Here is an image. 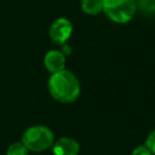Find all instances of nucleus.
<instances>
[{"label": "nucleus", "mask_w": 155, "mask_h": 155, "mask_svg": "<svg viewBox=\"0 0 155 155\" xmlns=\"http://www.w3.org/2000/svg\"><path fill=\"white\" fill-rule=\"evenodd\" d=\"M47 86L52 98L61 103H71L76 101L80 94V82L78 78L67 69L52 74Z\"/></svg>", "instance_id": "1"}, {"label": "nucleus", "mask_w": 155, "mask_h": 155, "mask_svg": "<svg viewBox=\"0 0 155 155\" xmlns=\"http://www.w3.org/2000/svg\"><path fill=\"white\" fill-rule=\"evenodd\" d=\"M22 143L30 151H44L53 145L54 136L48 127L36 125L25 130L22 136Z\"/></svg>", "instance_id": "2"}, {"label": "nucleus", "mask_w": 155, "mask_h": 155, "mask_svg": "<svg viewBox=\"0 0 155 155\" xmlns=\"http://www.w3.org/2000/svg\"><path fill=\"white\" fill-rule=\"evenodd\" d=\"M136 10V0H103L104 13L109 19L119 24L130 22L134 16Z\"/></svg>", "instance_id": "3"}, {"label": "nucleus", "mask_w": 155, "mask_h": 155, "mask_svg": "<svg viewBox=\"0 0 155 155\" xmlns=\"http://www.w3.org/2000/svg\"><path fill=\"white\" fill-rule=\"evenodd\" d=\"M73 33V25L71 22L68 18L59 17L57 18L48 29L50 39L56 45H63L71 35Z\"/></svg>", "instance_id": "4"}, {"label": "nucleus", "mask_w": 155, "mask_h": 155, "mask_svg": "<svg viewBox=\"0 0 155 155\" xmlns=\"http://www.w3.org/2000/svg\"><path fill=\"white\" fill-rule=\"evenodd\" d=\"M53 155H78L80 151L79 143L70 137H61L52 145Z\"/></svg>", "instance_id": "5"}, {"label": "nucleus", "mask_w": 155, "mask_h": 155, "mask_svg": "<svg viewBox=\"0 0 155 155\" xmlns=\"http://www.w3.org/2000/svg\"><path fill=\"white\" fill-rule=\"evenodd\" d=\"M44 64H45L46 69L50 73L54 74V73H58L61 70H64V68H65V57L61 51L52 50V51H48L45 54Z\"/></svg>", "instance_id": "6"}, {"label": "nucleus", "mask_w": 155, "mask_h": 155, "mask_svg": "<svg viewBox=\"0 0 155 155\" xmlns=\"http://www.w3.org/2000/svg\"><path fill=\"white\" fill-rule=\"evenodd\" d=\"M81 8L87 15H98L103 11V0H81Z\"/></svg>", "instance_id": "7"}, {"label": "nucleus", "mask_w": 155, "mask_h": 155, "mask_svg": "<svg viewBox=\"0 0 155 155\" xmlns=\"http://www.w3.org/2000/svg\"><path fill=\"white\" fill-rule=\"evenodd\" d=\"M28 151L29 150L22 142H15L7 148L6 155H28Z\"/></svg>", "instance_id": "8"}, {"label": "nucleus", "mask_w": 155, "mask_h": 155, "mask_svg": "<svg viewBox=\"0 0 155 155\" xmlns=\"http://www.w3.org/2000/svg\"><path fill=\"white\" fill-rule=\"evenodd\" d=\"M136 6L144 13H155V0H136Z\"/></svg>", "instance_id": "9"}, {"label": "nucleus", "mask_w": 155, "mask_h": 155, "mask_svg": "<svg viewBox=\"0 0 155 155\" xmlns=\"http://www.w3.org/2000/svg\"><path fill=\"white\" fill-rule=\"evenodd\" d=\"M144 145L150 150V153H151L153 155H155V130L151 131V132L148 134Z\"/></svg>", "instance_id": "10"}, {"label": "nucleus", "mask_w": 155, "mask_h": 155, "mask_svg": "<svg viewBox=\"0 0 155 155\" xmlns=\"http://www.w3.org/2000/svg\"><path fill=\"white\" fill-rule=\"evenodd\" d=\"M131 155H153V154L150 153V150L145 145H138L137 148L133 149Z\"/></svg>", "instance_id": "11"}]
</instances>
